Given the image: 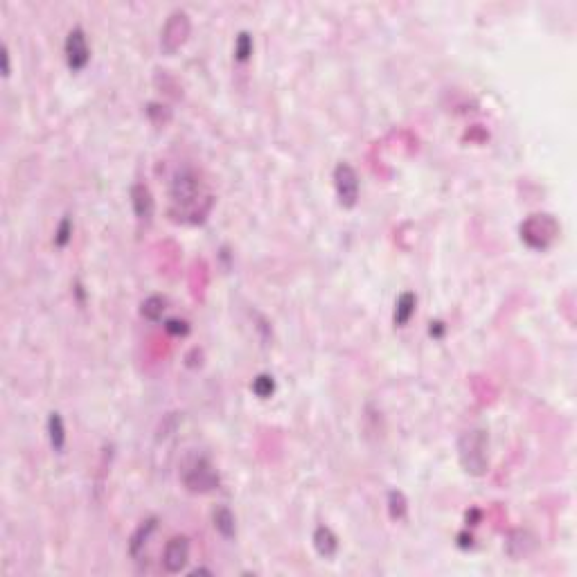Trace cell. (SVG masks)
Returning a JSON list of instances; mask_svg holds the SVG:
<instances>
[{"mask_svg":"<svg viewBox=\"0 0 577 577\" xmlns=\"http://www.w3.org/2000/svg\"><path fill=\"white\" fill-rule=\"evenodd\" d=\"M171 203L178 210V214H192L194 221L201 219L205 212L210 210V194L205 192V187L201 183L199 174L192 167H180L174 178H171Z\"/></svg>","mask_w":577,"mask_h":577,"instance_id":"1","label":"cell"},{"mask_svg":"<svg viewBox=\"0 0 577 577\" xmlns=\"http://www.w3.org/2000/svg\"><path fill=\"white\" fill-rule=\"evenodd\" d=\"M489 435L485 428H467L458 440V460L460 467L469 476H485L489 469Z\"/></svg>","mask_w":577,"mask_h":577,"instance_id":"2","label":"cell"},{"mask_svg":"<svg viewBox=\"0 0 577 577\" xmlns=\"http://www.w3.org/2000/svg\"><path fill=\"white\" fill-rule=\"evenodd\" d=\"M557 235L559 226L550 214H532L521 223V239L530 248H548Z\"/></svg>","mask_w":577,"mask_h":577,"instance_id":"3","label":"cell"},{"mask_svg":"<svg viewBox=\"0 0 577 577\" xmlns=\"http://www.w3.org/2000/svg\"><path fill=\"white\" fill-rule=\"evenodd\" d=\"M189 30H192V23H189V16L185 10H174L169 16L165 25H162L160 32V50L165 55H174L176 50L183 46L189 37Z\"/></svg>","mask_w":577,"mask_h":577,"instance_id":"4","label":"cell"},{"mask_svg":"<svg viewBox=\"0 0 577 577\" xmlns=\"http://www.w3.org/2000/svg\"><path fill=\"white\" fill-rule=\"evenodd\" d=\"M183 483L189 492L205 494L219 487V473L212 467L208 458H194L183 471Z\"/></svg>","mask_w":577,"mask_h":577,"instance_id":"5","label":"cell"},{"mask_svg":"<svg viewBox=\"0 0 577 577\" xmlns=\"http://www.w3.org/2000/svg\"><path fill=\"white\" fill-rule=\"evenodd\" d=\"M334 187L343 208H354L359 201V174L350 162H339L334 167Z\"/></svg>","mask_w":577,"mask_h":577,"instance_id":"6","label":"cell"},{"mask_svg":"<svg viewBox=\"0 0 577 577\" xmlns=\"http://www.w3.org/2000/svg\"><path fill=\"white\" fill-rule=\"evenodd\" d=\"M64 53H66V64L73 73L84 70L91 62V48H88V39H86V32L75 25V28L68 32L66 43H64Z\"/></svg>","mask_w":577,"mask_h":577,"instance_id":"7","label":"cell"},{"mask_svg":"<svg viewBox=\"0 0 577 577\" xmlns=\"http://www.w3.org/2000/svg\"><path fill=\"white\" fill-rule=\"evenodd\" d=\"M187 559H189V539L183 535L171 537L165 546V553H162V568L169 575H176L187 566Z\"/></svg>","mask_w":577,"mask_h":577,"instance_id":"8","label":"cell"},{"mask_svg":"<svg viewBox=\"0 0 577 577\" xmlns=\"http://www.w3.org/2000/svg\"><path fill=\"white\" fill-rule=\"evenodd\" d=\"M131 203H133L135 217L140 221H149L153 217V208H156V203H153V196H151L149 187L144 183H135L131 187Z\"/></svg>","mask_w":577,"mask_h":577,"instance_id":"9","label":"cell"},{"mask_svg":"<svg viewBox=\"0 0 577 577\" xmlns=\"http://www.w3.org/2000/svg\"><path fill=\"white\" fill-rule=\"evenodd\" d=\"M158 528V519L156 516H149V519H144L138 528L133 530V535L131 539H129V555L131 557H138L144 550V546L149 544V539L153 535V530Z\"/></svg>","mask_w":577,"mask_h":577,"instance_id":"10","label":"cell"},{"mask_svg":"<svg viewBox=\"0 0 577 577\" xmlns=\"http://www.w3.org/2000/svg\"><path fill=\"white\" fill-rule=\"evenodd\" d=\"M535 546H537L535 537H532L528 530H514L512 535L507 537L505 550L512 559H521V557H528L532 550H535Z\"/></svg>","mask_w":577,"mask_h":577,"instance_id":"11","label":"cell"},{"mask_svg":"<svg viewBox=\"0 0 577 577\" xmlns=\"http://www.w3.org/2000/svg\"><path fill=\"white\" fill-rule=\"evenodd\" d=\"M314 548L321 557L332 559L336 553H339V537H336L334 530L327 528V525H318L314 530Z\"/></svg>","mask_w":577,"mask_h":577,"instance_id":"12","label":"cell"},{"mask_svg":"<svg viewBox=\"0 0 577 577\" xmlns=\"http://www.w3.org/2000/svg\"><path fill=\"white\" fill-rule=\"evenodd\" d=\"M212 521H214V530L219 532L223 539H232L237 535V521H235V514H232L228 507H217L212 514Z\"/></svg>","mask_w":577,"mask_h":577,"instance_id":"13","label":"cell"},{"mask_svg":"<svg viewBox=\"0 0 577 577\" xmlns=\"http://www.w3.org/2000/svg\"><path fill=\"white\" fill-rule=\"evenodd\" d=\"M415 305H417V298L413 291H404V294L397 298V303H395V325L404 327L406 325L413 314H415Z\"/></svg>","mask_w":577,"mask_h":577,"instance_id":"14","label":"cell"},{"mask_svg":"<svg viewBox=\"0 0 577 577\" xmlns=\"http://www.w3.org/2000/svg\"><path fill=\"white\" fill-rule=\"evenodd\" d=\"M48 435H50L53 449L62 453L66 446V424H64V417L59 415L57 410L50 413V417H48Z\"/></svg>","mask_w":577,"mask_h":577,"instance_id":"15","label":"cell"},{"mask_svg":"<svg viewBox=\"0 0 577 577\" xmlns=\"http://www.w3.org/2000/svg\"><path fill=\"white\" fill-rule=\"evenodd\" d=\"M167 309V300L162 296H149L147 300H142L140 305V314L147 318V321H160L162 314Z\"/></svg>","mask_w":577,"mask_h":577,"instance_id":"16","label":"cell"},{"mask_svg":"<svg viewBox=\"0 0 577 577\" xmlns=\"http://www.w3.org/2000/svg\"><path fill=\"white\" fill-rule=\"evenodd\" d=\"M388 514L392 521H404L408 514V501L399 489H392L388 492Z\"/></svg>","mask_w":577,"mask_h":577,"instance_id":"17","label":"cell"},{"mask_svg":"<svg viewBox=\"0 0 577 577\" xmlns=\"http://www.w3.org/2000/svg\"><path fill=\"white\" fill-rule=\"evenodd\" d=\"M253 392L257 395V397L260 399H269L271 395L275 392V379L271 377V375H257L255 379H253Z\"/></svg>","mask_w":577,"mask_h":577,"instance_id":"18","label":"cell"},{"mask_svg":"<svg viewBox=\"0 0 577 577\" xmlns=\"http://www.w3.org/2000/svg\"><path fill=\"white\" fill-rule=\"evenodd\" d=\"M253 55V37L251 32H239L235 39V59L237 62H246L248 57Z\"/></svg>","mask_w":577,"mask_h":577,"instance_id":"19","label":"cell"},{"mask_svg":"<svg viewBox=\"0 0 577 577\" xmlns=\"http://www.w3.org/2000/svg\"><path fill=\"white\" fill-rule=\"evenodd\" d=\"M70 239H73V219L66 214V217L59 221V226L55 230V244L59 248H66L68 244H70Z\"/></svg>","mask_w":577,"mask_h":577,"instance_id":"20","label":"cell"},{"mask_svg":"<svg viewBox=\"0 0 577 577\" xmlns=\"http://www.w3.org/2000/svg\"><path fill=\"white\" fill-rule=\"evenodd\" d=\"M165 330L174 336H185L189 334V325L183 318H169V321H165Z\"/></svg>","mask_w":577,"mask_h":577,"instance_id":"21","label":"cell"},{"mask_svg":"<svg viewBox=\"0 0 577 577\" xmlns=\"http://www.w3.org/2000/svg\"><path fill=\"white\" fill-rule=\"evenodd\" d=\"M160 108H165V106L156 104V102H151L149 108H147L149 117H151V120H156V122H162V120H167V117H169V111H160Z\"/></svg>","mask_w":577,"mask_h":577,"instance_id":"22","label":"cell"},{"mask_svg":"<svg viewBox=\"0 0 577 577\" xmlns=\"http://www.w3.org/2000/svg\"><path fill=\"white\" fill-rule=\"evenodd\" d=\"M444 330H446V327H444L442 321H433V323H431V330H428V332H431V336L440 339V336H444Z\"/></svg>","mask_w":577,"mask_h":577,"instance_id":"23","label":"cell"},{"mask_svg":"<svg viewBox=\"0 0 577 577\" xmlns=\"http://www.w3.org/2000/svg\"><path fill=\"white\" fill-rule=\"evenodd\" d=\"M10 73H12V68H10V50H7V46H3V75L10 77Z\"/></svg>","mask_w":577,"mask_h":577,"instance_id":"24","label":"cell"},{"mask_svg":"<svg viewBox=\"0 0 577 577\" xmlns=\"http://www.w3.org/2000/svg\"><path fill=\"white\" fill-rule=\"evenodd\" d=\"M458 546L460 548H471L473 546V537L467 535V532H460V535H458Z\"/></svg>","mask_w":577,"mask_h":577,"instance_id":"25","label":"cell"},{"mask_svg":"<svg viewBox=\"0 0 577 577\" xmlns=\"http://www.w3.org/2000/svg\"><path fill=\"white\" fill-rule=\"evenodd\" d=\"M478 519H480V510L467 512V525H478Z\"/></svg>","mask_w":577,"mask_h":577,"instance_id":"26","label":"cell"},{"mask_svg":"<svg viewBox=\"0 0 577 577\" xmlns=\"http://www.w3.org/2000/svg\"><path fill=\"white\" fill-rule=\"evenodd\" d=\"M189 575H212V571H208V568H194Z\"/></svg>","mask_w":577,"mask_h":577,"instance_id":"27","label":"cell"}]
</instances>
